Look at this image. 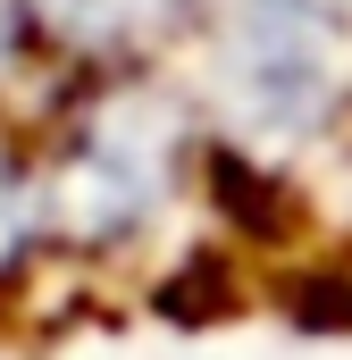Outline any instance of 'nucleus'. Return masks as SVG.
<instances>
[{
    "label": "nucleus",
    "mask_w": 352,
    "mask_h": 360,
    "mask_svg": "<svg viewBox=\"0 0 352 360\" xmlns=\"http://www.w3.org/2000/svg\"><path fill=\"white\" fill-rule=\"evenodd\" d=\"M201 117L252 168H294L352 134V0H210Z\"/></svg>",
    "instance_id": "nucleus-1"
},
{
    "label": "nucleus",
    "mask_w": 352,
    "mask_h": 360,
    "mask_svg": "<svg viewBox=\"0 0 352 360\" xmlns=\"http://www.w3.org/2000/svg\"><path fill=\"white\" fill-rule=\"evenodd\" d=\"M42 276H51V226H42L34 117H0V302H25Z\"/></svg>",
    "instance_id": "nucleus-2"
}]
</instances>
